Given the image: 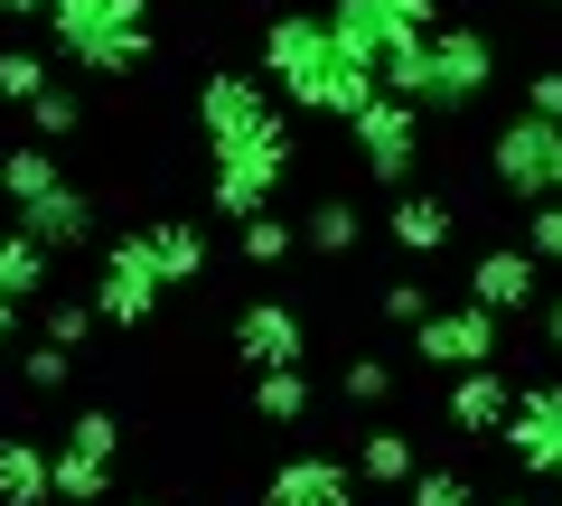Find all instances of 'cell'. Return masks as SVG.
I'll list each match as a JSON object with an SVG mask.
<instances>
[{
  "instance_id": "1",
  "label": "cell",
  "mask_w": 562,
  "mask_h": 506,
  "mask_svg": "<svg viewBox=\"0 0 562 506\" xmlns=\"http://www.w3.org/2000/svg\"><path fill=\"white\" fill-rule=\"evenodd\" d=\"M47 38H57V57H76L85 76H140V66L160 57L150 0H47Z\"/></svg>"
},
{
  "instance_id": "2",
  "label": "cell",
  "mask_w": 562,
  "mask_h": 506,
  "mask_svg": "<svg viewBox=\"0 0 562 506\" xmlns=\"http://www.w3.org/2000/svg\"><path fill=\"white\" fill-rule=\"evenodd\" d=\"M281 179H291V122L254 132V142H225L216 169H206V206H216V216H235V225H254V216H272Z\"/></svg>"
},
{
  "instance_id": "3",
  "label": "cell",
  "mask_w": 562,
  "mask_h": 506,
  "mask_svg": "<svg viewBox=\"0 0 562 506\" xmlns=\"http://www.w3.org/2000/svg\"><path fill=\"white\" fill-rule=\"evenodd\" d=\"M431 29H441V0H328V38L357 66H384L394 47H422Z\"/></svg>"
},
{
  "instance_id": "4",
  "label": "cell",
  "mask_w": 562,
  "mask_h": 506,
  "mask_svg": "<svg viewBox=\"0 0 562 506\" xmlns=\"http://www.w3.org/2000/svg\"><path fill=\"white\" fill-rule=\"evenodd\" d=\"M487 179H497L506 198H525V206L562 198V122H543V113L497 122V142H487Z\"/></svg>"
},
{
  "instance_id": "5",
  "label": "cell",
  "mask_w": 562,
  "mask_h": 506,
  "mask_svg": "<svg viewBox=\"0 0 562 506\" xmlns=\"http://www.w3.org/2000/svg\"><path fill=\"white\" fill-rule=\"evenodd\" d=\"M160 301H169V282H160V263H150V244H140V235L94 244V319L150 328V310H160Z\"/></svg>"
},
{
  "instance_id": "6",
  "label": "cell",
  "mask_w": 562,
  "mask_h": 506,
  "mask_svg": "<svg viewBox=\"0 0 562 506\" xmlns=\"http://www.w3.org/2000/svg\"><path fill=\"white\" fill-rule=\"evenodd\" d=\"M422 66H431L422 113H431V103H469V94H487V85H497V38H487L479 20H450V29H431V38H422Z\"/></svg>"
},
{
  "instance_id": "7",
  "label": "cell",
  "mask_w": 562,
  "mask_h": 506,
  "mask_svg": "<svg viewBox=\"0 0 562 506\" xmlns=\"http://www.w3.org/2000/svg\"><path fill=\"white\" fill-rule=\"evenodd\" d=\"M347 142H357L366 179H384V188H413V169H422V103L375 94L357 122H347Z\"/></svg>"
},
{
  "instance_id": "8",
  "label": "cell",
  "mask_w": 562,
  "mask_h": 506,
  "mask_svg": "<svg viewBox=\"0 0 562 506\" xmlns=\"http://www.w3.org/2000/svg\"><path fill=\"white\" fill-rule=\"evenodd\" d=\"M338 66V38H328V10L319 20H301V10H281V20H262V76L281 85V103L310 94V85Z\"/></svg>"
},
{
  "instance_id": "9",
  "label": "cell",
  "mask_w": 562,
  "mask_h": 506,
  "mask_svg": "<svg viewBox=\"0 0 562 506\" xmlns=\"http://www.w3.org/2000/svg\"><path fill=\"white\" fill-rule=\"evenodd\" d=\"M281 122V103H272V76H206L198 85V132H206V150H225V142H254V132H272Z\"/></svg>"
},
{
  "instance_id": "10",
  "label": "cell",
  "mask_w": 562,
  "mask_h": 506,
  "mask_svg": "<svg viewBox=\"0 0 562 506\" xmlns=\"http://www.w3.org/2000/svg\"><path fill=\"white\" fill-rule=\"evenodd\" d=\"M497 347H506V319L479 310V301H441L431 319L413 328V357L422 366H497Z\"/></svg>"
},
{
  "instance_id": "11",
  "label": "cell",
  "mask_w": 562,
  "mask_h": 506,
  "mask_svg": "<svg viewBox=\"0 0 562 506\" xmlns=\"http://www.w3.org/2000/svg\"><path fill=\"white\" fill-rule=\"evenodd\" d=\"M469 301L497 310V319L535 310V301H543V263H535V244H487V254H469Z\"/></svg>"
},
{
  "instance_id": "12",
  "label": "cell",
  "mask_w": 562,
  "mask_h": 506,
  "mask_svg": "<svg viewBox=\"0 0 562 506\" xmlns=\"http://www.w3.org/2000/svg\"><path fill=\"white\" fill-rule=\"evenodd\" d=\"M497 441L516 450L525 479H562V385H525L516 394V423H506Z\"/></svg>"
},
{
  "instance_id": "13",
  "label": "cell",
  "mask_w": 562,
  "mask_h": 506,
  "mask_svg": "<svg viewBox=\"0 0 562 506\" xmlns=\"http://www.w3.org/2000/svg\"><path fill=\"white\" fill-rule=\"evenodd\" d=\"M441 423L460 431V441H497V431L516 423V385H506V366H460V375H450Z\"/></svg>"
},
{
  "instance_id": "14",
  "label": "cell",
  "mask_w": 562,
  "mask_h": 506,
  "mask_svg": "<svg viewBox=\"0 0 562 506\" xmlns=\"http://www.w3.org/2000/svg\"><path fill=\"white\" fill-rule=\"evenodd\" d=\"M235 357L254 366V375H281V366H301V357H310V328H301V310L254 301V310L235 319Z\"/></svg>"
},
{
  "instance_id": "15",
  "label": "cell",
  "mask_w": 562,
  "mask_h": 506,
  "mask_svg": "<svg viewBox=\"0 0 562 506\" xmlns=\"http://www.w3.org/2000/svg\"><path fill=\"white\" fill-rule=\"evenodd\" d=\"M357 469L347 460H319V450H301V460H281L272 479H262V506H357Z\"/></svg>"
},
{
  "instance_id": "16",
  "label": "cell",
  "mask_w": 562,
  "mask_h": 506,
  "mask_svg": "<svg viewBox=\"0 0 562 506\" xmlns=\"http://www.w3.org/2000/svg\"><path fill=\"white\" fill-rule=\"evenodd\" d=\"M450 225H460V206L441 198V188H394V206H384V244H394V254H441L450 244Z\"/></svg>"
},
{
  "instance_id": "17",
  "label": "cell",
  "mask_w": 562,
  "mask_h": 506,
  "mask_svg": "<svg viewBox=\"0 0 562 506\" xmlns=\"http://www.w3.org/2000/svg\"><path fill=\"white\" fill-rule=\"evenodd\" d=\"M20 235H38L47 254H94V198H85L76 179L47 188L38 206H20Z\"/></svg>"
},
{
  "instance_id": "18",
  "label": "cell",
  "mask_w": 562,
  "mask_h": 506,
  "mask_svg": "<svg viewBox=\"0 0 562 506\" xmlns=\"http://www.w3.org/2000/svg\"><path fill=\"white\" fill-rule=\"evenodd\" d=\"M140 244H150V263H160V282H169V291L206 282V263H216V244H206V225H198V216H160V225H140Z\"/></svg>"
},
{
  "instance_id": "19",
  "label": "cell",
  "mask_w": 562,
  "mask_h": 506,
  "mask_svg": "<svg viewBox=\"0 0 562 506\" xmlns=\"http://www.w3.org/2000/svg\"><path fill=\"white\" fill-rule=\"evenodd\" d=\"M57 497V450H38V441H0V506H47Z\"/></svg>"
},
{
  "instance_id": "20",
  "label": "cell",
  "mask_w": 562,
  "mask_h": 506,
  "mask_svg": "<svg viewBox=\"0 0 562 506\" xmlns=\"http://www.w3.org/2000/svg\"><path fill=\"white\" fill-rule=\"evenodd\" d=\"M47 282H57V254H47L38 235H20V225H10V235H0V301H47Z\"/></svg>"
},
{
  "instance_id": "21",
  "label": "cell",
  "mask_w": 562,
  "mask_h": 506,
  "mask_svg": "<svg viewBox=\"0 0 562 506\" xmlns=\"http://www.w3.org/2000/svg\"><path fill=\"white\" fill-rule=\"evenodd\" d=\"M57 497H66V506H103V497H113V450L57 441Z\"/></svg>"
},
{
  "instance_id": "22",
  "label": "cell",
  "mask_w": 562,
  "mask_h": 506,
  "mask_svg": "<svg viewBox=\"0 0 562 506\" xmlns=\"http://www.w3.org/2000/svg\"><path fill=\"white\" fill-rule=\"evenodd\" d=\"M254 413L281 431H301L310 413H319V394H310V366H281V375H254Z\"/></svg>"
},
{
  "instance_id": "23",
  "label": "cell",
  "mask_w": 562,
  "mask_h": 506,
  "mask_svg": "<svg viewBox=\"0 0 562 506\" xmlns=\"http://www.w3.org/2000/svg\"><path fill=\"white\" fill-rule=\"evenodd\" d=\"M301 244H310V254H357V244H366V206L357 198H319L301 216Z\"/></svg>"
},
{
  "instance_id": "24",
  "label": "cell",
  "mask_w": 562,
  "mask_h": 506,
  "mask_svg": "<svg viewBox=\"0 0 562 506\" xmlns=\"http://www.w3.org/2000/svg\"><path fill=\"white\" fill-rule=\"evenodd\" d=\"M47 188H66V179H57V160H47V142L0 150V198H10V206H38Z\"/></svg>"
},
{
  "instance_id": "25",
  "label": "cell",
  "mask_w": 562,
  "mask_h": 506,
  "mask_svg": "<svg viewBox=\"0 0 562 506\" xmlns=\"http://www.w3.org/2000/svg\"><path fill=\"white\" fill-rule=\"evenodd\" d=\"M357 479H375V487H413V479H422V469H413V441L375 423V431L357 441Z\"/></svg>"
},
{
  "instance_id": "26",
  "label": "cell",
  "mask_w": 562,
  "mask_h": 506,
  "mask_svg": "<svg viewBox=\"0 0 562 506\" xmlns=\"http://www.w3.org/2000/svg\"><path fill=\"white\" fill-rule=\"evenodd\" d=\"M29 338H47V347H66V357H76V347L94 338V301H47L38 319H29Z\"/></svg>"
},
{
  "instance_id": "27",
  "label": "cell",
  "mask_w": 562,
  "mask_h": 506,
  "mask_svg": "<svg viewBox=\"0 0 562 506\" xmlns=\"http://www.w3.org/2000/svg\"><path fill=\"white\" fill-rule=\"evenodd\" d=\"M29 132H38L47 150H57V142H76V132H85V103L66 94V85H47V94L29 103Z\"/></svg>"
},
{
  "instance_id": "28",
  "label": "cell",
  "mask_w": 562,
  "mask_h": 506,
  "mask_svg": "<svg viewBox=\"0 0 562 506\" xmlns=\"http://www.w3.org/2000/svg\"><path fill=\"white\" fill-rule=\"evenodd\" d=\"M20 385H29V394H66V385H76V357L47 347V338H29V347H20Z\"/></svg>"
},
{
  "instance_id": "29",
  "label": "cell",
  "mask_w": 562,
  "mask_h": 506,
  "mask_svg": "<svg viewBox=\"0 0 562 506\" xmlns=\"http://www.w3.org/2000/svg\"><path fill=\"white\" fill-rule=\"evenodd\" d=\"M291 254H301V235H291L281 216H254V225H244V263H254V272H281Z\"/></svg>"
},
{
  "instance_id": "30",
  "label": "cell",
  "mask_w": 562,
  "mask_h": 506,
  "mask_svg": "<svg viewBox=\"0 0 562 506\" xmlns=\"http://www.w3.org/2000/svg\"><path fill=\"white\" fill-rule=\"evenodd\" d=\"M338 394H347V404H366V413H384V404H394V366H384V357H347Z\"/></svg>"
},
{
  "instance_id": "31",
  "label": "cell",
  "mask_w": 562,
  "mask_h": 506,
  "mask_svg": "<svg viewBox=\"0 0 562 506\" xmlns=\"http://www.w3.org/2000/svg\"><path fill=\"white\" fill-rule=\"evenodd\" d=\"M0 94H10V103H38L47 94V57H38V47H0Z\"/></svg>"
},
{
  "instance_id": "32",
  "label": "cell",
  "mask_w": 562,
  "mask_h": 506,
  "mask_svg": "<svg viewBox=\"0 0 562 506\" xmlns=\"http://www.w3.org/2000/svg\"><path fill=\"white\" fill-rule=\"evenodd\" d=\"M403 497H413V506H487L479 487H469V469H422Z\"/></svg>"
},
{
  "instance_id": "33",
  "label": "cell",
  "mask_w": 562,
  "mask_h": 506,
  "mask_svg": "<svg viewBox=\"0 0 562 506\" xmlns=\"http://www.w3.org/2000/svg\"><path fill=\"white\" fill-rule=\"evenodd\" d=\"M375 310H384V319H394V328H422V319H431V310H441V301H431V291H422V282H384V291H375Z\"/></svg>"
},
{
  "instance_id": "34",
  "label": "cell",
  "mask_w": 562,
  "mask_h": 506,
  "mask_svg": "<svg viewBox=\"0 0 562 506\" xmlns=\"http://www.w3.org/2000/svg\"><path fill=\"white\" fill-rule=\"evenodd\" d=\"M525 244H535V263H553V272H562V198H543V206H535Z\"/></svg>"
},
{
  "instance_id": "35",
  "label": "cell",
  "mask_w": 562,
  "mask_h": 506,
  "mask_svg": "<svg viewBox=\"0 0 562 506\" xmlns=\"http://www.w3.org/2000/svg\"><path fill=\"white\" fill-rule=\"evenodd\" d=\"M525 113H543V122H562V66H543V76L525 85Z\"/></svg>"
},
{
  "instance_id": "36",
  "label": "cell",
  "mask_w": 562,
  "mask_h": 506,
  "mask_svg": "<svg viewBox=\"0 0 562 506\" xmlns=\"http://www.w3.org/2000/svg\"><path fill=\"white\" fill-rule=\"evenodd\" d=\"M29 338V319H20V301H0V357H10V347Z\"/></svg>"
},
{
  "instance_id": "37",
  "label": "cell",
  "mask_w": 562,
  "mask_h": 506,
  "mask_svg": "<svg viewBox=\"0 0 562 506\" xmlns=\"http://www.w3.org/2000/svg\"><path fill=\"white\" fill-rule=\"evenodd\" d=\"M543 347L562 357V301H543Z\"/></svg>"
},
{
  "instance_id": "38",
  "label": "cell",
  "mask_w": 562,
  "mask_h": 506,
  "mask_svg": "<svg viewBox=\"0 0 562 506\" xmlns=\"http://www.w3.org/2000/svg\"><path fill=\"white\" fill-rule=\"evenodd\" d=\"M0 10H10V20H47V0H0Z\"/></svg>"
},
{
  "instance_id": "39",
  "label": "cell",
  "mask_w": 562,
  "mask_h": 506,
  "mask_svg": "<svg viewBox=\"0 0 562 506\" xmlns=\"http://www.w3.org/2000/svg\"><path fill=\"white\" fill-rule=\"evenodd\" d=\"M487 506H535V487H506V497H487Z\"/></svg>"
},
{
  "instance_id": "40",
  "label": "cell",
  "mask_w": 562,
  "mask_h": 506,
  "mask_svg": "<svg viewBox=\"0 0 562 506\" xmlns=\"http://www.w3.org/2000/svg\"><path fill=\"white\" fill-rule=\"evenodd\" d=\"M140 506H160V497H140Z\"/></svg>"
},
{
  "instance_id": "41",
  "label": "cell",
  "mask_w": 562,
  "mask_h": 506,
  "mask_svg": "<svg viewBox=\"0 0 562 506\" xmlns=\"http://www.w3.org/2000/svg\"><path fill=\"white\" fill-rule=\"evenodd\" d=\"M553 10H562V0H553Z\"/></svg>"
}]
</instances>
